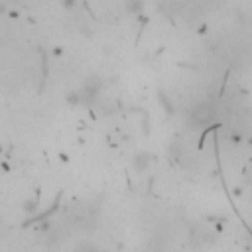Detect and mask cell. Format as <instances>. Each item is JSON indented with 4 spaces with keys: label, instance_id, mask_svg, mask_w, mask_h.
I'll use <instances>...</instances> for the list:
<instances>
[{
    "label": "cell",
    "instance_id": "cell-2",
    "mask_svg": "<svg viewBox=\"0 0 252 252\" xmlns=\"http://www.w3.org/2000/svg\"><path fill=\"white\" fill-rule=\"evenodd\" d=\"M124 10L128 14H132V16H136L144 10V2L142 0H124Z\"/></svg>",
    "mask_w": 252,
    "mask_h": 252
},
{
    "label": "cell",
    "instance_id": "cell-4",
    "mask_svg": "<svg viewBox=\"0 0 252 252\" xmlns=\"http://www.w3.org/2000/svg\"><path fill=\"white\" fill-rule=\"evenodd\" d=\"M77 252H99V250H97L95 246H89V244H87V246H81Z\"/></svg>",
    "mask_w": 252,
    "mask_h": 252
},
{
    "label": "cell",
    "instance_id": "cell-3",
    "mask_svg": "<svg viewBox=\"0 0 252 252\" xmlns=\"http://www.w3.org/2000/svg\"><path fill=\"white\" fill-rule=\"evenodd\" d=\"M77 4H79V0H61V6H63L65 10H73Z\"/></svg>",
    "mask_w": 252,
    "mask_h": 252
},
{
    "label": "cell",
    "instance_id": "cell-5",
    "mask_svg": "<svg viewBox=\"0 0 252 252\" xmlns=\"http://www.w3.org/2000/svg\"><path fill=\"white\" fill-rule=\"evenodd\" d=\"M24 209H26V211H28V213H30V211H32V213H34V211H36V203H32V201H28V203H26V207H24Z\"/></svg>",
    "mask_w": 252,
    "mask_h": 252
},
{
    "label": "cell",
    "instance_id": "cell-1",
    "mask_svg": "<svg viewBox=\"0 0 252 252\" xmlns=\"http://www.w3.org/2000/svg\"><path fill=\"white\" fill-rule=\"evenodd\" d=\"M150 164H152V156L148 154V152H138L134 158H132V168L136 170V172H146L148 168H150Z\"/></svg>",
    "mask_w": 252,
    "mask_h": 252
}]
</instances>
